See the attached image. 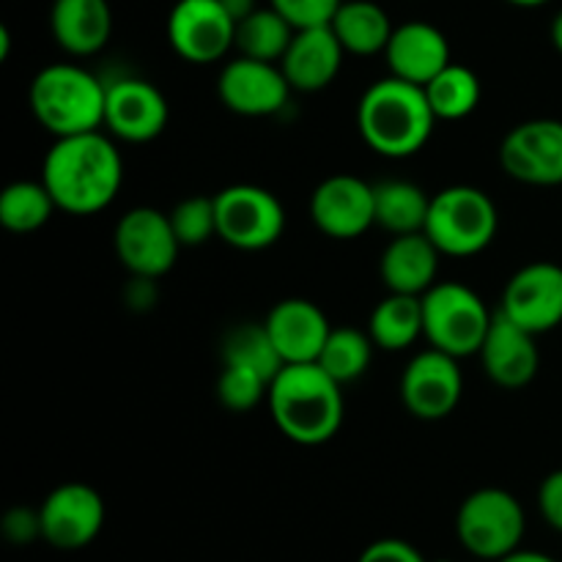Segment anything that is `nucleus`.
Returning <instances> with one entry per match:
<instances>
[{"instance_id": "30", "label": "nucleus", "mask_w": 562, "mask_h": 562, "mask_svg": "<svg viewBox=\"0 0 562 562\" xmlns=\"http://www.w3.org/2000/svg\"><path fill=\"white\" fill-rule=\"evenodd\" d=\"M426 88L428 104L439 121H461L472 115L481 104L483 86L481 77L470 66L450 64L434 77Z\"/></svg>"}, {"instance_id": "5", "label": "nucleus", "mask_w": 562, "mask_h": 562, "mask_svg": "<svg viewBox=\"0 0 562 562\" xmlns=\"http://www.w3.org/2000/svg\"><path fill=\"white\" fill-rule=\"evenodd\" d=\"M492 322L494 313L470 285L439 280L423 294V338L456 360L481 355Z\"/></svg>"}, {"instance_id": "31", "label": "nucleus", "mask_w": 562, "mask_h": 562, "mask_svg": "<svg viewBox=\"0 0 562 562\" xmlns=\"http://www.w3.org/2000/svg\"><path fill=\"white\" fill-rule=\"evenodd\" d=\"M373 349H376V344L362 329L333 327L316 362L338 384H351L368 373L373 360Z\"/></svg>"}, {"instance_id": "14", "label": "nucleus", "mask_w": 562, "mask_h": 562, "mask_svg": "<svg viewBox=\"0 0 562 562\" xmlns=\"http://www.w3.org/2000/svg\"><path fill=\"white\" fill-rule=\"evenodd\" d=\"M311 217L313 225L329 239H360L376 225L373 184L351 173L329 176L313 190Z\"/></svg>"}, {"instance_id": "33", "label": "nucleus", "mask_w": 562, "mask_h": 562, "mask_svg": "<svg viewBox=\"0 0 562 562\" xmlns=\"http://www.w3.org/2000/svg\"><path fill=\"white\" fill-rule=\"evenodd\" d=\"M269 382L261 373L250 371L241 366H223L217 376V401L228 412L245 415L256 409L261 401H267Z\"/></svg>"}, {"instance_id": "32", "label": "nucleus", "mask_w": 562, "mask_h": 562, "mask_svg": "<svg viewBox=\"0 0 562 562\" xmlns=\"http://www.w3.org/2000/svg\"><path fill=\"white\" fill-rule=\"evenodd\" d=\"M168 217L176 236H179L181 247L206 245L209 239L217 236V206H214V195L184 198V201H179L170 209Z\"/></svg>"}, {"instance_id": "17", "label": "nucleus", "mask_w": 562, "mask_h": 562, "mask_svg": "<svg viewBox=\"0 0 562 562\" xmlns=\"http://www.w3.org/2000/svg\"><path fill=\"white\" fill-rule=\"evenodd\" d=\"M170 110L154 82L140 77H119L108 82L104 102V130L126 143H148L168 126Z\"/></svg>"}, {"instance_id": "7", "label": "nucleus", "mask_w": 562, "mask_h": 562, "mask_svg": "<svg viewBox=\"0 0 562 562\" xmlns=\"http://www.w3.org/2000/svg\"><path fill=\"white\" fill-rule=\"evenodd\" d=\"M527 516L519 499L505 488H477L456 514V536L477 560H503L521 549Z\"/></svg>"}, {"instance_id": "26", "label": "nucleus", "mask_w": 562, "mask_h": 562, "mask_svg": "<svg viewBox=\"0 0 562 562\" xmlns=\"http://www.w3.org/2000/svg\"><path fill=\"white\" fill-rule=\"evenodd\" d=\"M373 201H376V225L393 236L420 234L426 231L431 198L423 187L404 179H390L373 184Z\"/></svg>"}, {"instance_id": "11", "label": "nucleus", "mask_w": 562, "mask_h": 562, "mask_svg": "<svg viewBox=\"0 0 562 562\" xmlns=\"http://www.w3.org/2000/svg\"><path fill=\"white\" fill-rule=\"evenodd\" d=\"M168 42L187 64H214L234 47L236 22L220 0H179L168 16Z\"/></svg>"}, {"instance_id": "15", "label": "nucleus", "mask_w": 562, "mask_h": 562, "mask_svg": "<svg viewBox=\"0 0 562 562\" xmlns=\"http://www.w3.org/2000/svg\"><path fill=\"white\" fill-rule=\"evenodd\" d=\"M291 82L285 80L280 64L256 60L239 55L223 66L217 80V97L231 113L245 119H267L280 113L291 97Z\"/></svg>"}, {"instance_id": "8", "label": "nucleus", "mask_w": 562, "mask_h": 562, "mask_svg": "<svg viewBox=\"0 0 562 562\" xmlns=\"http://www.w3.org/2000/svg\"><path fill=\"white\" fill-rule=\"evenodd\" d=\"M217 236L236 250H267L283 236L285 209L274 192L258 184H231L214 195Z\"/></svg>"}, {"instance_id": "10", "label": "nucleus", "mask_w": 562, "mask_h": 562, "mask_svg": "<svg viewBox=\"0 0 562 562\" xmlns=\"http://www.w3.org/2000/svg\"><path fill=\"white\" fill-rule=\"evenodd\" d=\"M42 538L60 552H77L97 541L104 527V499L88 483H60L38 505Z\"/></svg>"}, {"instance_id": "39", "label": "nucleus", "mask_w": 562, "mask_h": 562, "mask_svg": "<svg viewBox=\"0 0 562 562\" xmlns=\"http://www.w3.org/2000/svg\"><path fill=\"white\" fill-rule=\"evenodd\" d=\"M497 562H558V560H552L549 554H543V552H532V549H516V552H510L508 558H503Z\"/></svg>"}, {"instance_id": "29", "label": "nucleus", "mask_w": 562, "mask_h": 562, "mask_svg": "<svg viewBox=\"0 0 562 562\" xmlns=\"http://www.w3.org/2000/svg\"><path fill=\"white\" fill-rule=\"evenodd\" d=\"M294 33V25L278 9L269 5V9H256L236 25L234 47L245 58L280 64Z\"/></svg>"}, {"instance_id": "12", "label": "nucleus", "mask_w": 562, "mask_h": 562, "mask_svg": "<svg viewBox=\"0 0 562 562\" xmlns=\"http://www.w3.org/2000/svg\"><path fill=\"white\" fill-rule=\"evenodd\" d=\"M499 165L521 184H562V121L532 119L516 124L499 143Z\"/></svg>"}, {"instance_id": "23", "label": "nucleus", "mask_w": 562, "mask_h": 562, "mask_svg": "<svg viewBox=\"0 0 562 562\" xmlns=\"http://www.w3.org/2000/svg\"><path fill=\"white\" fill-rule=\"evenodd\" d=\"M49 27L60 49L75 58H88L110 42L113 11L108 0H55Z\"/></svg>"}, {"instance_id": "21", "label": "nucleus", "mask_w": 562, "mask_h": 562, "mask_svg": "<svg viewBox=\"0 0 562 562\" xmlns=\"http://www.w3.org/2000/svg\"><path fill=\"white\" fill-rule=\"evenodd\" d=\"M384 60L393 77L415 86H428L445 66H450V44L431 22H404L390 36Z\"/></svg>"}, {"instance_id": "37", "label": "nucleus", "mask_w": 562, "mask_h": 562, "mask_svg": "<svg viewBox=\"0 0 562 562\" xmlns=\"http://www.w3.org/2000/svg\"><path fill=\"white\" fill-rule=\"evenodd\" d=\"M357 562H428L417 552L412 543L398 541V538H382V541H373L366 552L357 558Z\"/></svg>"}, {"instance_id": "6", "label": "nucleus", "mask_w": 562, "mask_h": 562, "mask_svg": "<svg viewBox=\"0 0 562 562\" xmlns=\"http://www.w3.org/2000/svg\"><path fill=\"white\" fill-rule=\"evenodd\" d=\"M499 228V214L492 198L470 184L445 187L431 198L426 236L442 256L470 258L486 250Z\"/></svg>"}, {"instance_id": "3", "label": "nucleus", "mask_w": 562, "mask_h": 562, "mask_svg": "<svg viewBox=\"0 0 562 562\" xmlns=\"http://www.w3.org/2000/svg\"><path fill=\"white\" fill-rule=\"evenodd\" d=\"M437 121L426 88L393 75L373 82L357 108L362 140L387 159H406L423 151Z\"/></svg>"}, {"instance_id": "24", "label": "nucleus", "mask_w": 562, "mask_h": 562, "mask_svg": "<svg viewBox=\"0 0 562 562\" xmlns=\"http://www.w3.org/2000/svg\"><path fill=\"white\" fill-rule=\"evenodd\" d=\"M329 25L346 53L362 55V58L384 53L395 31L387 11L373 0H344Z\"/></svg>"}, {"instance_id": "38", "label": "nucleus", "mask_w": 562, "mask_h": 562, "mask_svg": "<svg viewBox=\"0 0 562 562\" xmlns=\"http://www.w3.org/2000/svg\"><path fill=\"white\" fill-rule=\"evenodd\" d=\"M220 3H223L225 11H228V14L234 16L236 25H239V22L245 20V16H250L252 11L258 9L256 0H220Z\"/></svg>"}, {"instance_id": "25", "label": "nucleus", "mask_w": 562, "mask_h": 562, "mask_svg": "<svg viewBox=\"0 0 562 562\" xmlns=\"http://www.w3.org/2000/svg\"><path fill=\"white\" fill-rule=\"evenodd\" d=\"M368 335L376 349L404 351L423 338V296L390 291L368 318Z\"/></svg>"}, {"instance_id": "22", "label": "nucleus", "mask_w": 562, "mask_h": 562, "mask_svg": "<svg viewBox=\"0 0 562 562\" xmlns=\"http://www.w3.org/2000/svg\"><path fill=\"white\" fill-rule=\"evenodd\" d=\"M439 258H442V252L428 239L426 231L393 236L382 252L379 272H382L387 291H393V294L423 296L434 283H439Z\"/></svg>"}, {"instance_id": "20", "label": "nucleus", "mask_w": 562, "mask_h": 562, "mask_svg": "<svg viewBox=\"0 0 562 562\" xmlns=\"http://www.w3.org/2000/svg\"><path fill=\"white\" fill-rule=\"evenodd\" d=\"M344 55L346 49L335 36L333 25L302 27L291 38L283 60H280V69L294 91L316 93L333 86L340 64H344Z\"/></svg>"}, {"instance_id": "35", "label": "nucleus", "mask_w": 562, "mask_h": 562, "mask_svg": "<svg viewBox=\"0 0 562 562\" xmlns=\"http://www.w3.org/2000/svg\"><path fill=\"white\" fill-rule=\"evenodd\" d=\"M0 530L16 547H27L36 538H42V514H38V508H11L5 510Z\"/></svg>"}, {"instance_id": "40", "label": "nucleus", "mask_w": 562, "mask_h": 562, "mask_svg": "<svg viewBox=\"0 0 562 562\" xmlns=\"http://www.w3.org/2000/svg\"><path fill=\"white\" fill-rule=\"evenodd\" d=\"M549 38H552L554 49L562 55V11H558V16L552 20V27H549Z\"/></svg>"}, {"instance_id": "27", "label": "nucleus", "mask_w": 562, "mask_h": 562, "mask_svg": "<svg viewBox=\"0 0 562 562\" xmlns=\"http://www.w3.org/2000/svg\"><path fill=\"white\" fill-rule=\"evenodd\" d=\"M220 357H223V366L250 368V371L261 373L269 384L285 368L283 357H280L278 346H274L263 322H245L231 327L223 335V344H220Z\"/></svg>"}, {"instance_id": "4", "label": "nucleus", "mask_w": 562, "mask_h": 562, "mask_svg": "<svg viewBox=\"0 0 562 562\" xmlns=\"http://www.w3.org/2000/svg\"><path fill=\"white\" fill-rule=\"evenodd\" d=\"M31 110L55 137L104 130L108 82L77 64H49L31 80Z\"/></svg>"}, {"instance_id": "18", "label": "nucleus", "mask_w": 562, "mask_h": 562, "mask_svg": "<svg viewBox=\"0 0 562 562\" xmlns=\"http://www.w3.org/2000/svg\"><path fill=\"white\" fill-rule=\"evenodd\" d=\"M538 335L527 333L525 327L494 311V322L488 327L486 340L481 349V362L486 376L503 390H521L536 379L541 355L536 346Z\"/></svg>"}, {"instance_id": "9", "label": "nucleus", "mask_w": 562, "mask_h": 562, "mask_svg": "<svg viewBox=\"0 0 562 562\" xmlns=\"http://www.w3.org/2000/svg\"><path fill=\"white\" fill-rule=\"evenodd\" d=\"M115 256L132 278L157 280L176 267L181 241L168 212L151 206L130 209L113 234Z\"/></svg>"}, {"instance_id": "1", "label": "nucleus", "mask_w": 562, "mask_h": 562, "mask_svg": "<svg viewBox=\"0 0 562 562\" xmlns=\"http://www.w3.org/2000/svg\"><path fill=\"white\" fill-rule=\"evenodd\" d=\"M42 181L60 212L91 217L119 195L124 159L102 130L55 137L42 162Z\"/></svg>"}, {"instance_id": "19", "label": "nucleus", "mask_w": 562, "mask_h": 562, "mask_svg": "<svg viewBox=\"0 0 562 562\" xmlns=\"http://www.w3.org/2000/svg\"><path fill=\"white\" fill-rule=\"evenodd\" d=\"M263 324H267L285 366L316 362L329 333H333V324L324 316L322 307L311 300H302V296L280 300L267 313Z\"/></svg>"}, {"instance_id": "2", "label": "nucleus", "mask_w": 562, "mask_h": 562, "mask_svg": "<svg viewBox=\"0 0 562 562\" xmlns=\"http://www.w3.org/2000/svg\"><path fill=\"white\" fill-rule=\"evenodd\" d=\"M344 384L318 362L285 366L269 384V415L285 439L305 448L329 442L344 426Z\"/></svg>"}, {"instance_id": "42", "label": "nucleus", "mask_w": 562, "mask_h": 562, "mask_svg": "<svg viewBox=\"0 0 562 562\" xmlns=\"http://www.w3.org/2000/svg\"><path fill=\"white\" fill-rule=\"evenodd\" d=\"M508 3H514V5H521V9H536V5H543V3H549V0H508Z\"/></svg>"}, {"instance_id": "36", "label": "nucleus", "mask_w": 562, "mask_h": 562, "mask_svg": "<svg viewBox=\"0 0 562 562\" xmlns=\"http://www.w3.org/2000/svg\"><path fill=\"white\" fill-rule=\"evenodd\" d=\"M538 510L552 530L562 532V470L549 472L538 488Z\"/></svg>"}, {"instance_id": "13", "label": "nucleus", "mask_w": 562, "mask_h": 562, "mask_svg": "<svg viewBox=\"0 0 562 562\" xmlns=\"http://www.w3.org/2000/svg\"><path fill=\"white\" fill-rule=\"evenodd\" d=\"M464 393L459 360L439 349L415 355L401 376V401L417 420H445L453 415Z\"/></svg>"}, {"instance_id": "41", "label": "nucleus", "mask_w": 562, "mask_h": 562, "mask_svg": "<svg viewBox=\"0 0 562 562\" xmlns=\"http://www.w3.org/2000/svg\"><path fill=\"white\" fill-rule=\"evenodd\" d=\"M9 47H11V36H9V27L0 25V60L9 58Z\"/></svg>"}, {"instance_id": "28", "label": "nucleus", "mask_w": 562, "mask_h": 562, "mask_svg": "<svg viewBox=\"0 0 562 562\" xmlns=\"http://www.w3.org/2000/svg\"><path fill=\"white\" fill-rule=\"evenodd\" d=\"M58 212L44 181H11L0 192V225L11 234H36Z\"/></svg>"}, {"instance_id": "16", "label": "nucleus", "mask_w": 562, "mask_h": 562, "mask_svg": "<svg viewBox=\"0 0 562 562\" xmlns=\"http://www.w3.org/2000/svg\"><path fill=\"white\" fill-rule=\"evenodd\" d=\"M499 311L527 333H552L562 324V267L536 261L521 267L503 291Z\"/></svg>"}, {"instance_id": "43", "label": "nucleus", "mask_w": 562, "mask_h": 562, "mask_svg": "<svg viewBox=\"0 0 562 562\" xmlns=\"http://www.w3.org/2000/svg\"><path fill=\"white\" fill-rule=\"evenodd\" d=\"M428 562H453V560H428Z\"/></svg>"}, {"instance_id": "34", "label": "nucleus", "mask_w": 562, "mask_h": 562, "mask_svg": "<svg viewBox=\"0 0 562 562\" xmlns=\"http://www.w3.org/2000/svg\"><path fill=\"white\" fill-rule=\"evenodd\" d=\"M340 3L344 0H269V5L278 9L294 25V31L329 25L333 16L338 14Z\"/></svg>"}]
</instances>
